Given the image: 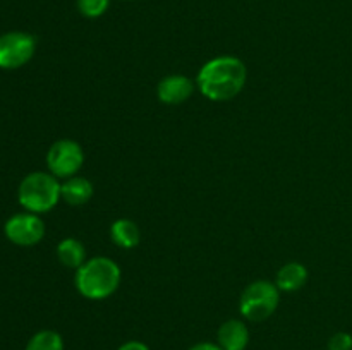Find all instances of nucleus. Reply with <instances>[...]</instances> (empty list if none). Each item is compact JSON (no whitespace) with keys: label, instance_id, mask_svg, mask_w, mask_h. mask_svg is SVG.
Masks as SVG:
<instances>
[{"label":"nucleus","instance_id":"f257e3e1","mask_svg":"<svg viewBox=\"0 0 352 350\" xmlns=\"http://www.w3.org/2000/svg\"><path fill=\"white\" fill-rule=\"evenodd\" d=\"M248 69L241 58L220 55L199 69L196 84L201 95L212 102H229L246 86Z\"/></svg>","mask_w":352,"mask_h":350},{"label":"nucleus","instance_id":"f03ea898","mask_svg":"<svg viewBox=\"0 0 352 350\" xmlns=\"http://www.w3.org/2000/svg\"><path fill=\"white\" fill-rule=\"evenodd\" d=\"M122 278L119 264L105 256L86 259L82 266L76 270V290L89 301H103L117 292Z\"/></svg>","mask_w":352,"mask_h":350},{"label":"nucleus","instance_id":"7ed1b4c3","mask_svg":"<svg viewBox=\"0 0 352 350\" xmlns=\"http://www.w3.org/2000/svg\"><path fill=\"white\" fill-rule=\"evenodd\" d=\"M60 182L50 172H33L21 180L17 198L30 213H47L55 208L60 196Z\"/></svg>","mask_w":352,"mask_h":350},{"label":"nucleus","instance_id":"20e7f679","mask_svg":"<svg viewBox=\"0 0 352 350\" xmlns=\"http://www.w3.org/2000/svg\"><path fill=\"white\" fill-rule=\"evenodd\" d=\"M280 290L268 280H256L244 288L239 299V311L248 321H265L278 307Z\"/></svg>","mask_w":352,"mask_h":350},{"label":"nucleus","instance_id":"39448f33","mask_svg":"<svg viewBox=\"0 0 352 350\" xmlns=\"http://www.w3.org/2000/svg\"><path fill=\"white\" fill-rule=\"evenodd\" d=\"M85 163V153L78 141L58 139L47 153V167L57 178H69L78 175Z\"/></svg>","mask_w":352,"mask_h":350},{"label":"nucleus","instance_id":"423d86ee","mask_svg":"<svg viewBox=\"0 0 352 350\" xmlns=\"http://www.w3.org/2000/svg\"><path fill=\"white\" fill-rule=\"evenodd\" d=\"M36 40L24 31H10L0 36V69H19L33 58Z\"/></svg>","mask_w":352,"mask_h":350},{"label":"nucleus","instance_id":"0eeeda50","mask_svg":"<svg viewBox=\"0 0 352 350\" xmlns=\"http://www.w3.org/2000/svg\"><path fill=\"white\" fill-rule=\"evenodd\" d=\"M3 232L7 239L16 246L30 247L43 239L45 223L36 213H17L7 220Z\"/></svg>","mask_w":352,"mask_h":350},{"label":"nucleus","instance_id":"6e6552de","mask_svg":"<svg viewBox=\"0 0 352 350\" xmlns=\"http://www.w3.org/2000/svg\"><path fill=\"white\" fill-rule=\"evenodd\" d=\"M195 84L184 74H170L162 79L157 86V96L165 105H181L191 98Z\"/></svg>","mask_w":352,"mask_h":350},{"label":"nucleus","instance_id":"1a4fd4ad","mask_svg":"<svg viewBox=\"0 0 352 350\" xmlns=\"http://www.w3.org/2000/svg\"><path fill=\"white\" fill-rule=\"evenodd\" d=\"M217 338L223 350H244L250 343V329L241 319H229L219 328Z\"/></svg>","mask_w":352,"mask_h":350},{"label":"nucleus","instance_id":"9d476101","mask_svg":"<svg viewBox=\"0 0 352 350\" xmlns=\"http://www.w3.org/2000/svg\"><path fill=\"white\" fill-rule=\"evenodd\" d=\"M93 189L91 180L81 175H74V177L65 178L64 184L60 185V196L67 205L71 206H82L93 198Z\"/></svg>","mask_w":352,"mask_h":350},{"label":"nucleus","instance_id":"9b49d317","mask_svg":"<svg viewBox=\"0 0 352 350\" xmlns=\"http://www.w3.org/2000/svg\"><path fill=\"white\" fill-rule=\"evenodd\" d=\"M306 281H308V270H306L305 264L296 263V261L284 264L278 270L277 278H275V285L282 292L301 290L306 285Z\"/></svg>","mask_w":352,"mask_h":350},{"label":"nucleus","instance_id":"f8f14e48","mask_svg":"<svg viewBox=\"0 0 352 350\" xmlns=\"http://www.w3.org/2000/svg\"><path fill=\"white\" fill-rule=\"evenodd\" d=\"M110 239L120 249H134L141 240L140 226L129 218H119L110 225Z\"/></svg>","mask_w":352,"mask_h":350},{"label":"nucleus","instance_id":"ddd939ff","mask_svg":"<svg viewBox=\"0 0 352 350\" xmlns=\"http://www.w3.org/2000/svg\"><path fill=\"white\" fill-rule=\"evenodd\" d=\"M57 257L65 268L78 270L79 266L86 263V249L81 240L74 237L62 239L57 246Z\"/></svg>","mask_w":352,"mask_h":350},{"label":"nucleus","instance_id":"4468645a","mask_svg":"<svg viewBox=\"0 0 352 350\" xmlns=\"http://www.w3.org/2000/svg\"><path fill=\"white\" fill-rule=\"evenodd\" d=\"M26 350H64V340L54 329H41L31 336Z\"/></svg>","mask_w":352,"mask_h":350},{"label":"nucleus","instance_id":"2eb2a0df","mask_svg":"<svg viewBox=\"0 0 352 350\" xmlns=\"http://www.w3.org/2000/svg\"><path fill=\"white\" fill-rule=\"evenodd\" d=\"M110 0H78V10L88 19L102 17L109 10Z\"/></svg>","mask_w":352,"mask_h":350},{"label":"nucleus","instance_id":"dca6fc26","mask_svg":"<svg viewBox=\"0 0 352 350\" xmlns=\"http://www.w3.org/2000/svg\"><path fill=\"white\" fill-rule=\"evenodd\" d=\"M329 350H352V336L346 331H339L329 340Z\"/></svg>","mask_w":352,"mask_h":350},{"label":"nucleus","instance_id":"f3484780","mask_svg":"<svg viewBox=\"0 0 352 350\" xmlns=\"http://www.w3.org/2000/svg\"><path fill=\"white\" fill-rule=\"evenodd\" d=\"M117 350H150L146 343L140 342V340H129V342L122 343Z\"/></svg>","mask_w":352,"mask_h":350},{"label":"nucleus","instance_id":"a211bd4d","mask_svg":"<svg viewBox=\"0 0 352 350\" xmlns=\"http://www.w3.org/2000/svg\"><path fill=\"white\" fill-rule=\"evenodd\" d=\"M189 350H223L219 343H210V342H201L192 345Z\"/></svg>","mask_w":352,"mask_h":350},{"label":"nucleus","instance_id":"6ab92c4d","mask_svg":"<svg viewBox=\"0 0 352 350\" xmlns=\"http://www.w3.org/2000/svg\"><path fill=\"white\" fill-rule=\"evenodd\" d=\"M126 2H129V0H126Z\"/></svg>","mask_w":352,"mask_h":350}]
</instances>
